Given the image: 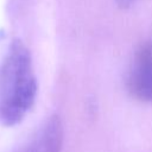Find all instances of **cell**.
<instances>
[{
	"mask_svg": "<svg viewBox=\"0 0 152 152\" xmlns=\"http://www.w3.org/2000/svg\"><path fill=\"white\" fill-rule=\"evenodd\" d=\"M37 81L31 55L23 42H12L0 65V124L18 125L32 107Z\"/></svg>",
	"mask_w": 152,
	"mask_h": 152,
	"instance_id": "obj_1",
	"label": "cell"
},
{
	"mask_svg": "<svg viewBox=\"0 0 152 152\" xmlns=\"http://www.w3.org/2000/svg\"><path fill=\"white\" fill-rule=\"evenodd\" d=\"M127 88L134 99L152 102V43H145L137 50L127 76Z\"/></svg>",
	"mask_w": 152,
	"mask_h": 152,
	"instance_id": "obj_2",
	"label": "cell"
},
{
	"mask_svg": "<svg viewBox=\"0 0 152 152\" xmlns=\"http://www.w3.org/2000/svg\"><path fill=\"white\" fill-rule=\"evenodd\" d=\"M63 144V125L57 115L50 116L19 152H59Z\"/></svg>",
	"mask_w": 152,
	"mask_h": 152,
	"instance_id": "obj_3",
	"label": "cell"
},
{
	"mask_svg": "<svg viewBox=\"0 0 152 152\" xmlns=\"http://www.w3.org/2000/svg\"><path fill=\"white\" fill-rule=\"evenodd\" d=\"M139 0H115V2L118 4V6L121 7V8H128V7L133 6Z\"/></svg>",
	"mask_w": 152,
	"mask_h": 152,
	"instance_id": "obj_4",
	"label": "cell"
}]
</instances>
